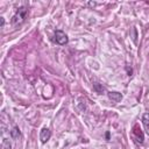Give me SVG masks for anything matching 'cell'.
Returning <instances> with one entry per match:
<instances>
[{"label": "cell", "instance_id": "cell-2", "mask_svg": "<svg viewBox=\"0 0 149 149\" xmlns=\"http://www.w3.org/2000/svg\"><path fill=\"white\" fill-rule=\"evenodd\" d=\"M55 40H56V42H57L59 45H64V44H66L68 41H69L68 35H66L63 30H59V29L55 31Z\"/></svg>", "mask_w": 149, "mask_h": 149}, {"label": "cell", "instance_id": "cell-1", "mask_svg": "<svg viewBox=\"0 0 149 149\" xmlns=\"http://www.w3.org/2000/svg\"><path fill=\"white\" fill-rule=\"evenodd\" d=\"M27 13H28V8H27V7H20V8L16 10V13L13 15V17H12V22H13L14 24L21 23V22L26 19Z\"/></svg>", "mask_w": 149, "mask_h": 149}, {"label": "cell", "instance_id": "cell-7", "mask_svg": "<svg viewBox=\"0 0 149 149\" xmlns=\"http://www.w3.org/2000/svg\"><path fill=\"white\" fill-rule=\"evenodd\" d=\"M9 134L12 136V139H17L20 135H21V132H20V128L17 126H14L12 128V130H9Z\"/></svg>", "mask_w": 149, "mask_h": 149}, {"label": "cell", "instance_id": "cell-11", "mask_svg": "<svg viewBox=\"0 0 149 149\" xmlns=\"http://www.w3.org/2000/svg\"><path fill=\"white\" fill-rule=\"evenodd\" d=\"M90 6H95V2H88Z\"/></svg>", "mask_w": 149, "mask_h": 149}, {"label": "cell", "instance_id": "cell-10", "mask_svg": "<svg viewBox=\"0 0 149 149\" xmlns=\"http://www.w3.org/2000/svg\"><path fill=\"white\" fill-rule=\"evenodd\" d=\"M3 24H5V19L1 16V17H0V27L2 28V27H3Z\"/></svg>", "mask_w": 149, "mask_h": 149}, {"label": "cell", "instance_id": "cell-12", "mask_svg": "<svg viewBox=\"0 0 149 149\" xmlns=\"http://www.w3.org/2000/svg\"><path fill=\"white\" fill-rule=\"evenodd\" d=\"M106 137H107V140H108V139H109V133H108V132H107V133H106Z\"/></svg>", "mask_w": 149, "mask_h": 149}, {"label": "cell", "instance_id": "cell-9", "mask_svg": "<svg viewBox=\"0 0 149 149\" xmlns=\"http://www.w3.org/2000/svg\"><path fill=\"white\" fill-rule=\"evenodd\" d=\"M1 149H12V144L8 139H2L1 142Z\"/></svg>", "mask_w": 149, "mask_h": 149}, {"label": "cell", "instance_id": "cell-6", "mask_svg": "<svg viewBox=\"0 0 149 149\" xmlns=\"http://www.w3.org/2000/svg\"><path fill=\"white\" fill-rule=\"evenodd\" d=\"M142 123H143L146 133L149 135V113H144L142 115Z\"/></svg>", "mask_w": 149, "mask_h": 149}, {"label": "cell", "instance_id": "cell-8", "mask_svg": "<svg viewBox=\"0 0 149 149\" xmlns=\"http://www.w3.org/2000/svg\"><path fill=\"white\" fill-rule=\"evenodd\" d=\"M93 90H94L98 94H102V93L105 92V87H104L101 84H99V83H93Z\"/></svg>", "mask_w": 149, "mask_h": 149}, {"label": "cell", "instance_id": "cell-4", "mask_svg": "<svg viewBox=\"0 0 149 149\" xmlns=\"http://www.w3.org/2000/svg\"><path fill=\"white\" fill-rule=\"evenodd\" d=\"M107 95L111 100H113L115 102H119L122 99V94L120 92H116V91H109V92H107Z\"/></svg>", "mask_w": 149, "mask_h": 149}, {"label": "cell", "instance_id": "cell-3", "mask_svg": "<svg viewBox=\"0 0 149 149\" xmlns=\"http://www.w3.org/2000/svg\"><path fill=\"white\" fill-rule=\"evenodd\" d=\"M50 136H51V132L48 128H42V130L40 133V140H41V142L42 143H47L49 141Z\"/></svg>", "mask_w": 149, "mask_h": 149}, {"label": "cell", "instance_id": "cell-5", "mask_svg": "<svg viewBox=\"0 0 149 149\" xmlns=\"http://www.w3.org/2000/svg\"><path fill=\"white\" fill-rule=\"evenodd\" d=\"M133 133H134V135L136 136L137 142L143 143V140H144V137H143V133L141 132V129L139 128V126H134V130H133Z\"/></svg>", "mask_w": 149, "mask_h": 149}]
</instances>
